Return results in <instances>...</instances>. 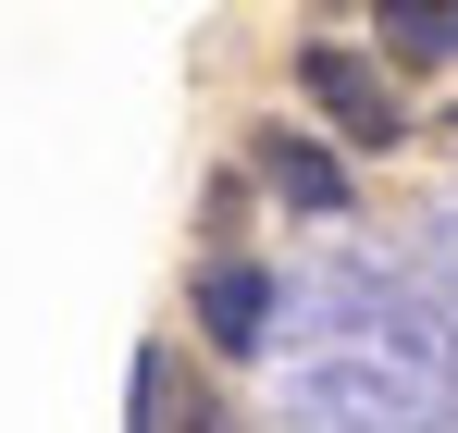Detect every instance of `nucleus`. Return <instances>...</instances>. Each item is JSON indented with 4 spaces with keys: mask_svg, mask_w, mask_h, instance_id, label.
Listing matches in <instances>:
<instances>
[{
    "mask_svg": "<svg viewBox=\"0 0 458 433\" xmlns=\"http://www.w3.org/2000/svg\"><path fill=\"white\" fill-rule=\"evenodd\" d=\"M260 174H273V199H298V211H347V161L298 124H260Z\"/></svg>",
    "mask_w": 458,
    "mask_h": 433,
    "instance_id": "obj_3",
    "label": "nucleus"
},
{
    "mask_svg": "<svg viewBox=\"0 0 458 433\" xmlns=\"http://www.w3.org/2000/svg\"><path fill=\"white\" fill-rule=\"evenodd\" d=\"M384 50H396V63H458V13H434V0H384Z\"/></svg>",
    "mask_w": 458,
    "mask_h": 433,
    "instance_id": "obj_4",
    "label": "nucleus"
},
{
    "mask_svg": "<svg viewBox=\"0 0 458 433\" xmlns=\"http://www.w3.org/2000/svg\"><path fill=\"white\" fill-rule=\"evenodd\" d=\"M199 335H211L224 360H260V335H273V273L211 260V273H199Z\"/></svg>",
    "mask_w": 458,
    "mask_h": 433,
    "instance_id": "obj_2",
    "label": "nucleus"
},
{
    "mask_svg": "<svg viewBox=\"0 0 458 433\" xmlns=\"http://www.w3.org/2000/svg\"><path fill=\"white\" fill-rule=\"evenodd\" d=\"M298 87H310V112H322V124H347L360 149H396V87H384L360 50L310 38V50H298Z\"/></svg>",
    "mask_w": 458,
    "mask_h": 433,
    "instance_id": "obj_1",
    "label": "nucleus"
}]
</instances>
